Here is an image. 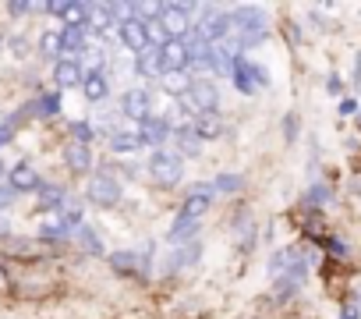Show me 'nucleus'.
<instances>
[{
    "instance_id": "393cba45",
    "label": "nucleus",
    "mask_w": 361,
    "mask_h": 319,
    "mask_svg": "<svg viewBox=\"0 0 361 319\" xmlns=\"http://www.w3.org/2000/svg\"><path fill=\"white\" fill-rule=\"evenodd\" d=\"M301 287H305L301 280H294V277H287V273H280V277L273 280V298H283V301H287V298H294V294H298Z\"/></svg>"
},
{
    "instance_id": "79ce46f5",
    "label": "nucleus",
    "mask_w": 361,
    "mask_h": 319,
    "mask_svg": "<svg viewBox=\"0 0 361 319\" xmlns=\"http://www.w3.org/2000/svg\"><path fill=\"white\" fill-rule=\"evenodd\" d=\"M4 43H8V40H4V36H0V47H4Z\"/></svg>"
},
{
    "instance_id": "7c9ffc66",
    "label": "nucleus",
    "mask_w": 361,
    "mask_h": 319,
    "mask_svg": "<svg viewBox=\"0 0 361 319\" xmlns=\"http://www.w3.org/2000/svg\"><path fill=\"white\" fill-rule=\"evenodd\" d=\"M298 135H301V121H298V114H287L283 117V138L287 142H298Z\"/></svg>"
},
{
    "instance_id": "aec40b11",
    "label": "nucleus",
    "mask_w": 361,
    "mask_h": 319,
    "mask_svg": "<svg viewBox=\"0 0 361 319\" xmlns=\"http://www.w3.org/2000/svg\"><path fill=\"white\" fill-rule=\"evenodd\" d=\"M85 29L82 25H71V29H61V50L64 54H82L85 50Z\"/></svg>"
},
{
    "instance_id": "e433bc0d",
    "label": "nucleus",
    "mask_w": 361,
    "mask_h": 319,
    "mask_svg": "<svg viewBox=\"0 0 361 319\" xmlns=\"http://www.w3.org/2000/svg\"><path fill=\"white\" fill-rule=\"evenodd\" d=\"M326 92H329V96H340V92H343V82H340V75H329V78H326Z\"/></svg>"
},
{
    "instance_id": "b1692460",
    "label": "nucleus",
    "mask_w": 361,
    "mask_h": 319,
    "mask_svg": "<svg viewBox=\"0 0 361 319\" xmlns=\"http://www.w3.org/2000/svg\"><path fill=\"white\" fill-rule=\"evenodd\" d=\"M110 149L114 152H135V149H142V138H138V131H114Z\"/></svg>"
},
{
    "instance_id": "bb28decb",
    "label": "nucleus",
    "mask_w": 361,
    "mask_h": 319,
    "mask_svg": "<svg viewBox=\"0 0 361 319\" xmlns=\"http://www.w3.org/2000/svg\"><path fill=\"white\" fill-rule=\"evenodd\" d=\"M78 241L85 245V252H89V255H106V248H103L99 234H96L89 224H82V227H78Z\"/></svg>"
},
{
    "instance_id": "f8f14e48",
    "label": "nucleus",
    "mask_w": 361,
    "mask_h": 319,
    "mask_svg": "<svg viewBox=\"0 0 361 319\" xmlns=\"http://www.w3.org/2000/svg\"><path fill=\"white\" fill-rule=\"evenodd\" d=\"M170 138H173V145H177L173 152H177L180 160H185V156H199V152H202V138L192 131V124H177Z\"/></svg>"
},
{
    "instance_id": "72a5a7b5",
    "label": "nucleus",
    "mask_w": 361,
    "mask_h": 319,
    "mask_svg": "<svg viewBox=\"0 0 361 319\" xmlns=\"http://www.w3.org/2000/svg\"><path fill=\"white\" fill-rule=\"evenodd\" d=\"M15 199H18V192H15V188H11L8 181H0V210H8V206H11Z\"/></svg>"
},
{
    "instance_id": "f03ea898",
    "label": "nucleus",
    "mask_w": 361,
    "mask_h": 319,
    "mask_svg": "<svg viewBox=\"0 0 361 319\" xmlns=\"http://www.w3.org/2000/svg\"><path fill=\"white\" fill-rule=\"evenodd\" d=\"M149 174L159 185H177L180 178H185V160H180L177 152H170V149H156L149 156Z\"/></svg>"
},
{
    "instance_id": "2eb2a0df",
    "label": "nucleus",
    "mask_w": 361,
    "mask_h": 319,
    "mask_svg": "<svg viewBox=\"0 0 361 319\" xmlns=\"http://www.w3.org/2000/svg\"><path fill=\"white\" fill-rule=\"evenodd\" d=\"M224 117L220 114H195V121H192V131L202 138V142H216L220 135H224Z\"/></svg>"
},
{
    "instance_id": "c756f323",
    "label": "nucleus",
    "mask_w": 361,
    "mask_h": 319,
    "mask_svg": "<svg viewBox=\"0 0 361 319\" xmlns=\"http://www.w3.org/2000/svg\"><path fill=\"white\" fill-rule=\"evenodd\" d=\"M68 234H71V227H68V224H64L61 217H57L54 224H47V227L39 231V238H43V241H64Z\"/></svg>"
},
{
    "instance_id": "a878e982",
    "label": "nucleus",
    "mask_w": 361,
    "mask_h": 319,
    "mask_svg": "<svg viewBox=\"0 0 361 319\" xmlns=\"http://www.w3.org/2000/svg\"><path fill=\"white\" fill-rule=\"evenodd\" d=\"M36 114L39 117H57L61 114V92L54 89V92H43L39 100H36Z\"/></svg>"
},
{
    "instance_id": "9d476101",
    "label": "nucleus",
    "mask_w": 361,
    "mask_h": 319,
    "mask_svg": "<svg viewBox=\"0 0 361 319\" xmlns=\"http://www.w3.org/2000/svg\"><path fill=\"white\" fill-rule=\"evenodd\" d=\"M50 82L57 85V92H61V89H75V85L85 82V71H82L78 61H57L54 71H50Z\"/></svg>"
},
{
    "instance_id": "6e6552de",
    "label": "nucleus",
    "mask_w": 361,
    "mask_h": 319,
    "mask_svg": "<svg viewBox=\"0 0 361 319\" xmlns=\"http://www.w3.org/2000/svg\"><path fill=\"white\" fill-rule=\"evenodd\" d=\"M149 110H152V96L145 92V89H128L124 96H121V114L124 117H135L138 124L149 117Z\"/></svg>"
},
{
    "instance_id": "a211bd4d",
    "label": "nucleus",
    "mask_w": 361,
    "mask_h": 319,
    "mask_svg": "<svg viewBox=\"0 0 361 319\" xmlns=\"http://www.w3.org/2000/svg\"><path fill=\"white\" fill-rule=\"evenodd\" d=\"M231 78H234L238 92H245V96H252V92H255V82H252V61H248L245 54L234 61V68H231Z\"/></svg>"
},
{
    "instance_id": "ea45409f",
    "label": "nucleus",
    "mask_w": 361,
    "mask_h": 319,
    "mask_svg": "<svg viewBox=\"0 0 361 319\" xmlns=\"http://www.w3.org/2000/svg\"><path fill=\"white\" fill-rule=\"evenodd\" d=\"M0 234H8V220L4 217H0Z\"/></svg>"
},
{
    "instance_id": "7ed1b4c3",
    "label": "nucleus",
    "mask_w": 361,
    "mask_h": 319,
    "mask_svg": "<svg viewBox=\"0 0 361 319\" xmlns=\"http://www.w3.org/2000/svg\"><path fill=\"white\" fill-rule=\"evenodd\" d=\"M185 100H188V107L195 114H220V89L213 82H206V78H195L188 85V96Z\"/></svg>"
},
{
    "instance_id": "ddd939ff",
    "label": "nucleus",
    "mask_w": 361,
    "mask_h": 319,
    "mask_svg": "<svg viewBox=\"0 0 361 319\" xmlns=\"http://www.w3.org/2000/svg\"><path fill=\"white\" fill-rule=\"evenodd\" d=\"M64 164H68L71 174L92 171V149H89V145H78V142H68V145H64Z\"/></svg>"
},
{
    "instance_id": "0eeeda50",
    "label": "nucleus",
    "mask_w": 361,
    "mask_h": 319,
    "mask_svg": "<svg viewBox=\"0 0 361 319\" xmlns=\"http://www.w3.org/2000/svg\"><path fill=\"white\" fill-rule=\"evenodd\" d=\"M173 135V128H170V121L166 117H145L142 124H138V138H142V145H156V149H163V142Z\"/></svg>"
},
{
    "instance_id": "f704fd0d",
    "label": "nucleus",
    "mask_w": 361,
    "mask_h": 319,
    "mask_svg": "<svg viewBox=\"0 0 361 319\" xmlns=\"http://www.w3.org/2000/svg\"><path fill=\"white\" fill-rule=\"evenodd\" d=\"M252 82H255L259 89H266V85H269V71L259 68V64H252Z\"/></svg>"
},
{
    "instance_id": "39448f33",
    "label": "nucleus",
    "mask_w": 361,
    "mask_h": 319,
    "mask_svg": "<svg viewBox=\"0 0 361 319\" xmlns=\"http://www.w3.org/2000/svg\"><path fill=\"white\" fill-rule=\"evenodd\" d=\"M89 199L96 206H117L121 203V181L114 174H92L89 181Z\"/></svg>"
},
{
    "instance_id": "2f4dec72",
    "label": "nucleus",
    "mask_w": 361,
    "mask_h": 319,
    "mask_svg": "<svg viewBox=\"0 0 361 319\" xmlns=\"http://www.w3.org/2000/svg\"><path fill=\"white\" fill-rule=\"evenodd\" d=\"M319 245H322V248H329V255L347 259V241H340V238H319Z\"/></svg>"
},
{
    "instance_id": "c9c22d12",
    "label": "nucleus",
    "mask_w": 361,
    "mask_h": 319,
    "mask_svg": "<svg viewBox=\"0 0 361 319\" xmlns=\"http://www.w3.org/2000/svg\"><path fill=\"white\" fill-rule=\"evenodd\" d=\"M8 142H15V128L8 121H0V149H4Z\"/></svg>"
},
{
    "instance_id": "4468645a",
    "label": "nucleus",
    "mask_w": 361,
    "mask_h": 319,
    "mask_svg": "<svg viewBox=\"0 0 361 319\" xmlns=\"http://www.w3.org/2000/svg\"><path fill=\"white\" fill-rule=\"evenodd\" d=\"M117 32H121V43L128 47V50H135V54H142L149 43H145V25L138 22V18H124L121 25H117Z\"/></svg>"
},
{
    "instance_id": "1a4fd4ad",
    "label": "nucleus",
    "mask_w": 361,
    "mask_h": 319,
    "mask_svg": "<svg viewBox=\"0 0 361 319\" xmlns=\"http://www.w3.org/2000/svg\"><path fill=\"white\" fill-rule=\"evenodd\" d=\"M199 259H202V245H199V241H188V245H180L177 252H170V255L163 259V273L188 270V266H195Z\"/></svg>"
},
{
    "instance_id": "423d86ee",
    "label": "nucleus",
    "mask_w": 361,
    "mask_h": 319,
    "mask_svg": "<svg viewBox=\"0 0 361 319\" xmlns=\"http://www.w3.org/2000/svg\"><path fill=\"white\" fill-rule=\"evenodd\" d=\"M159 57H163V78H170V75H180V71H188V68H192V61H188V50H185V43H180V40H170V43H163V47H159Z\"/></svg>"
},
{
    "instance_id": "4be33fe9",
    "label": "nucleus",
    "mask_w": 361,
    "mask_h": 319,
    "mask_svg": "<svg viewBox=\"0 0 361 319\" xmlns=\"http://www.w3.org/2000/svg\"><path fill=\"white\" fill-rule=\"evenodd\" d=\"M57 54H64V50H61V29H47V32L39 36V57H47V61L57 64Z\"/></svg>"
},
{
    "instance_id": "473e14b6",
    "label": "nucleus",
    "mask_w": 361,
    "mask_h": 319,
    "mask_svg": "<svg viewBox=\"0 0 361 319\" xmlns=\"http://www.w3.org/2000/svg\"><path fill=\"white\" fill-rule=\"evenodd\" d=\"M8 50H11L15 57H25V54H29V40H25V36H11V40H8Z\"/></svg>"
},
{
    "instance_id": "c85d7f7f",
    "label": "nucleus",
    "mask_w": 361,
    "mask_h": 319,
    "mask_svg": "<svg viewBox=\"0 0 361 319\" xmlns=\"http://www.w3.org/2000/svg\"><path fill=\"white\" fill-rule=\"evenodd\" d=\"M68 131H71V142H78V145H89V142L96 138L92 124H85V121H71V124H68Z\"/></svg>"
},
{
    "instance_id": "9b49d317",
    "label": "nucleus",
    "mask_w": 361,
    "mask_h": 319,
    "mask_svg": "<svg viewBox=\"0 0 361 319\" xmlns=\"http://www.w3.org/2000/svg\"><path fill=\"white\" fill-rule=\"evenodd\" d=\"M8 185H11L15 192H39V188H43V178L36 174V167L25 160V164H15V167H11Z\"/></svg>"
},
{
    "instance_id": "a19ab883",
    "label": "nucleus",
    "mask_w": 361,
    "mask_h": 319,
    "mask_svg": "<svg viewBox=\"0 0 361 319\" xmlns=\"http://www.w3.org/2000/svg\"><path fill=\"white\" fill-rule=\"evenodd\" d=\"M0 174H4V160H0Z\"/></svg>"
},
{
    "instance_id": "f3484780",
    "label": "nucleus",
    "mask_w": 361,
    "mask_h": 319,
    "mask_svg": "<svg viewBox=\"0 0 361 319\" xmlns=\"http://www.w3.org/2000/svg\"><path fill=\"white\" fill-rule=\"evenodd\" d=\"M195 234H199V220H192V217H177L173 227L166 231V241H170V245H188Z\"/></svg>"
},
{
    "instance_id": "58836bf2",
    "label": "nucleus",
    "mask_w": 361,
    "mask_h": 319,
    "mask_svg": "<svg viewBox=\"0 0 361 319\" xmlns=\"http://www.w3.org/2000/svg\"><path fill=\"white\" fill-rule=\"evenodd\" d=\"M354 110H357V100H340V114L343 117H350Z\"/></svg>"
},
{
    "instance_id": "412c9836",
    "label": "nucleus",
    "mask_w": 361,
    "mask_h": 319,
    "mask_svg": "<svg viewBox=\"0 0 361 319\" xmlns=\"http://www.w3.org/2000/svg\"><path fill=\"white\" fill-rule=\"evenodd\" d=\"M39 192H43V199H39V210H43V213H50V210H57V213H61V210L68 206L64 188H57V185H47V181H43V188H39Z\"/></svg>"
},
{
    "instance_id": "f257e3e1",
    "label": "nucleus",
    "mask_w": 361,
    "mask_h": 319,
    "mask_svg": "<svg viewBox=\"0 0 361 319\" xmlns=\"http://www.w3.org/2000/svg\"><path fill=\"white\" fill-rule=\"evenodd\" d=\"M231 18H234V32H238V50L259 47V43L266 40V32H269V29H266V11H262V8L245 4V8H234Z\"/></svg>"
},
{
    "instance_id": "cd10ccee",
    "label": "nucleus",
    "mask_w": 361,
    "mask_h": 319,
    "mask_svg": "<svg viewBox=\"0 0 361 319\" xmlns=\"http://www.w3.org/2000/svg\"><path fill=\"white\" fill-rule=\"evenodd\" d=\"M329 203H333L329 185H312V188L305 192V206H329Z\"/></svg>"
},
{
    "instance_id": "6ab92c4d",
    "label": "nucleus",
    "mask_w": 361,
    "mask_h": 319,
    "mask_svg": "<svg viewBox=\"0 0 361 319\" xmlns=\"http://www.w3.org/2000/svg\"><path fill=\"white\" fill-rule=\"evenodd\" d=\"M82 92H85V100H92V103L106 100V96H110V78H106V71H103V75H85Z\"/></svg>"
},
{
    "instance_id": "5701e85b",
    "label": "nucleus",
    "mask_w": 361,
    "mask_h": 319,
    "mask_svg": "<svg viewBox=\"0 0 361 319\" xmlns=\"http://www.w3.org/2000/svg\"><path fill=\"white\" fill-rule=\"evenodd\" d=\"M245 174H220V178H213V188H216V195H238V192H245Z\"/></svg>"
},
{
    "instance_id": "20e7f679",
    "label": "nucleus",
    "mask_w": 361,
    "mask_h": 319,
    "mask_svg": "<svg viewBox=\"0 0 361 319\" xmlns=\"http://www.w3.org/2000/svg\"><path fill=\"white\" fill-rule=\"evenodd\" d=\"M213 199H216L213 181H202V185H195V188L185 195V206H180V213H177V217H192V220H199V217L213 206Z\"/></svg>"
},
{
    "instance_id": "4c0bfd02",
    "label": "nucleus",
    "mask_w": 361,
    "mask_h": 319,
    "mask_svg": "<svg viewBox=\"0 0 361 319\" xmlns=\"http://www.w3.org/2000/svg\"><path fill=\"white\" fill-rule=\"evenodd\" d=\"M340 319H361V305L354 301V305H347L343 312H340Z\"/></svg>"
},
{
    "instance_id": "dca6fc26",
    "label": "nucleus",
    "mask_w": 361,
    "mask_h": 319,
    "mask_svg": "<svg viewBox=\"0 0 361 319\" xmlns=\"http://www.w3.org/2000/svg\"><path fill=\"white\" fill-rule=\"evenodd\" d=\"M135 71L145 75V78H163V57H159V47H145V50L135 57Z\"/></svg>"
}]
</instances>
